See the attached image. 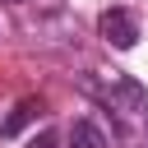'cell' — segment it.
Instances as JSON below:
<instances>
[{
    "mask_svg": "<svg viewBox=\"0 0 148 148\" xmlns=\"http://www.w3.org/2000/svg\"><path fill=\"white\" fill-rule=\"evenodd\" d=\"M18 5H23V0H18Z\"/></svg>",
    "mask_w": 148,
    "mask_h": 148,
    "instance_id": "6",
    "label": "cell"
},
{
    "mask_svg": "<svg viewBox=\"0 0 148 148\" xmlns=\"http://www.w3.org/2000/svg\"><path fill=\"white\" fill-rule=\"evenodd\" d=\"M88 92L106 106L120 148H148V88L143 83L125 74H102V79H88Z\"/></svg>",
    "mask_w": 148,
    "mask_h": 148,
    "instance_id": "1",
    "label": "cell"
},
{
    "mask_svg": "<svg viewBox=\"0 0 148 148\" xmlns=\"http://www.w3.org/2000/svg\"><path fill=\"white\" fill-rule=\"evenodd\" d=\"M37 116H42V102H37V97H23V102L14 106V116L0 125V134H18V130H23L28 120H37Z\"/></svg>",
    "mask_w": 148,
    "mask_h": 148,
    "instance_id": "4",
    "label": "cell"
},
{
    "mask_svg": "<svg viewBox=\"0 0 148 148\" xmlns=\"http://www.w3.org/2000/svg\"><path fill=\"white\" fill-rule=\"evenodd\" d=\"M69 148H111V139L102 134V125L74 120V125H69Z\"/></svg>",
    "mask_w": 148,
    "mask_h": 148,
    "instance_id": "3",
    "label": "cell"
},
{
    "mask_svg": "<svg viewBox=\"0 0 148 148\" xmlns=\"http://www.w3.org/2000/svg\"><path fill=\"white\" fill-rule=\"evenodd\" d=\"M28 148H60V139H56L51 130H42V134H32V139H28Z\"/></svg>",
    "mask_w": 148,
    "mask_h": 148,
    "instance_id": "5",
    "label": "cell"
},
{
    "mask_svg": "<svg viewBox=\"0 0 148 148\" xmlns=\"http://www.w3.org/2000/svg\"><path fill=\"white\" fill-rule=\"evenodd\" d=\"M97 32H102L116 51H130V46L139 42V23H134L130 9H106V14L97 18Z\"/></svg>",
    "mask_w": 148,
    "mask_h": 148,
    "instance_id": "2",
    "label": "cell"
}]
</instances>
